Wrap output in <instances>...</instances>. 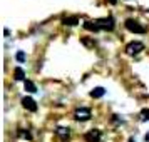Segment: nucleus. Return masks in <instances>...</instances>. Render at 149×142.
<instances>
[{"instance_id":"obj_11","label":"nucleus","mask_w":149,"mask_h":142,"mask_svg":"<svg viewBox=\"0 0 149 142\" xmlns=\"http://www.w3.org/2000/svg\"><path fill=\"white\" fill-rule=\"evenodd\" d=\"M14 79H15V80H24V79H25V72H24V69H20V67L15 69Z\"/></svg>"},{"instance_id":"obj_1","label":"nucleus","mask_w":149,"mask_h":142,"mask_svg":"<svg viewBox=\"0 0 149 142\" xmlns=\"http://www.w3.org/2000/svg\"><path fill=\"white\" fill-rule=\"evenodd\" d=\"M126 28L129 32H134V34H146V27H142L141 24L134 19H127L126 20Z\"/></svg>"},{"instance_id":"obj_7","label":"nucleus","mask_w":149,"mask_h":142,"mask_svg":"<svg viewBox=\"0 0 149 142\" xmlns=\"http://www.w3.org/2000/svg\"><path fill=\"white\" fill-rule=\"evenodd\" d=\"M55 134L61 137V141L65 142L69 137H70V129H69V127H57V129H55Z\"/></svg>"},{"instance_id":"obj_10","label":"nucleus","mask_w":149,"mask_h":142,"mask_svg":"<svg viewBox=\"0 0 149 142\" xmlns=\"http://www.w3.org/2000/svg\"><path fill=\"white\" fill-rule=\"evenodd\" d=\"M104 94H106L104 87H95L94 90H91V97H94V99H99V97H102Z\"/></svg>"},{"instance_id":"obj_15","label":"nucleus","mask_w":149,"mask_h":142,"mask_svg":"<svg viewBox=\"0 0 149 142\" xmlns=\"http://www.w3.org/2000/svg\"><path fill=\"white\" fill-rule=\"evenodd\" d=\"M15 59H17V62H24V60H25V54H24L22 50H19L17 55H15Z\"/></svg>"},{"instance_id":"obj_13","label":"nucleus","mask_w":149,"mask_h":142,"mask_svg":"<svg viewBox=\"0 0 149 142\" xmlns=\"http://www.w3.org/2000/svg\"><path fill=\"white\" fill-rule=\"evenodd\" d=\"M17 135H19V137H22V139L32 141V135H30V132H29V130H24V129H20V130L17 132Z\"/></svg>"},{"instance_id":"obj_5","label":"nucleus","mask_w":149,"mask_h":142,"mask_svg":"<svg viewBox=\"0 0 149 142\" xmlns=\"http://www.w3.org/2000/svg\"><path fill=\"white\" fill-rule=\"evenodd\" d=\"M101 137H102L101 130H97V129H91L87 134L84 135V139H86L87 142H99L101 141Z\"/></svg>"},{"instance_id":"obj_3","label":"nucleus","mask_w":149,"mask_h":142,"mask_svg":"<svg viewBox=\"0 0 149 142\" xmlns=\"http://www.w3.org/2000/svg\"><path fill=\"white\" fill-rule=\"evenodd\" d=\"M91 109L87 107H79V109H75V112H74V119L75 121H81V122H86L91 119Z\"/></svg>"},{"instance_id":"obj_14","label":"nucleus","mask_w":149,"mask_h":142,"mask_svg":"<svg viewBox=\"0 0 149 142\" xmlns=\"http://www.w3.org/2000/svg\"><path fill=\"white\" fill-rule=\"evenodd\" d=\"M141 121L142 122L149 121V109H142L141 110Z\"/></svg>"},{"instance_id":"obj_9","label":"nucleus","mask_w":149,"mask_h":142,"mask_svg":"<svg viewBox=\"0 0 149 142\" xmlns=\"http://www.w3.org/2000/svg\"><path fill=\"white\" fill-rule=\"evenodd\" d=\"M64 25H69V27H72V25H77L79 24V17H65L64 20H62Z\"/></svg>"},{"instance_id":"obj_18","label":"nucleus","mask_w":149,"mask_h":142,"mask_svg":"<svg viewBox=\"0 0 149 142\" xmlns=\"http://www.w3.org/2000/svg\"><path fill=\"white\" fill-rule=\"evenodd\" d=\"M109 2H111V3H112V5H114L116 2H117V0H109Z\"/></svg>"},{"instance_id":"obj_16","label":"nucleus","mask_w":149,"mask_h":142,"mask_svg":"<svg viewBox=\"0 0 149 142\" xmlns=\"http://www.w3.org/2000/svg\"><path fill=\"white\" fill-rule=\"evenodd\" d=\"M82 42H84L86 45H94V44H92V42H91V40H87V39H82Z\"/></svg>"},{"instance_id":"obj_4","label":"nucleus","mask_w":149,"mask_h":142,"mask_svg":"<svg viewBox=\"0 0 149 142\" xmlns=\"http://www.w3.org/2000/svg\"><path fill=\"white\" fill-rule=\"evenodd\" d=\"M97 25L101 30H112L114 28V19L112 17H104V19H97Z\"/></svg>"},{"instance_id":"obj_19","label":"nucleus","mask_w":149,"mask_h":142,"mask_svg":"<svg viewBox=\"0 0 149 142\" xmlns=\"http://www.w3.org/2000/svg\"><path fill=\"white\" fill-rule=\"evenodd\" d=\"M127 142H136V141H134V139H129V141H127Z\"/></svg>"},{"instance_id":"obj_6","label":"nucleus","mask_w":149,"mask_h":142,"mask_svg":"<svg viewBox=\"0 0 149 142\" xmlns=\"http://www.w3.org/2000/svg\"><path fill=\"white\" fill-rule=\"evenodd\" d=\"M22 105L27 109V110H30V112H37V104H35V100L30 99V97H24V99H22Z\"/></svg>"},{"instance_id":"obj_2","label":"nucleus","mask_w":149,"mask_h":142,"mask_svg":"<svg viewBox=\"0 0 149 142\" xmlns=\"http://www.w3.org/2000/svg\"><path fill=\"white\" fill-rule=\"evenodd\" d=\"M144 50V44L142 42H129L126 45V54L127 55H137Z\"/></svg>"},{"instance_id":"obj_17","label":"nucleus","mask_w":149,"mask_h":142,"mask_svg":"<svg viewBox=\"0 0 149 142\" xmlns=\"http://www.w3.org/2000/svg\"><path fill=\"white\" fill-rule=\"evenodd\" d=\"M146 142H149V132L146 134Z\"/></svg>"},{"instance_id":"obj_12","label":"nucleus","mask_w":149,"mask_h":142,"mask_svg":"<svg viewBox=\"0 0 149 142\" xmlns=\"http://www.w3.org/2000/svg\"><path fill=\"white\" fill-rule=\"evenodd\" d=\"M24 85H25V90H27V92H30V94L37 92V87H35V84H34V82L25 80V82H24Z\"/></svg>"},{"instance_id":"obj_8","label":"nucleus","mask_w":149,"mask_h":142,"mask_svg":"<svg viewBox=\"0 0 149 142\" xmlns=\"http://www.w3.org/2000/svg\"><path fill=\"white\" fill-rule=\"evenodd\" d=\"M84 28H86V30H89V32H99V30H101V28H99V25H97V22H86V24H84Z\"/></svg>"}]
</instances>
